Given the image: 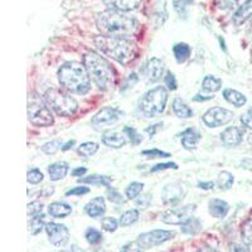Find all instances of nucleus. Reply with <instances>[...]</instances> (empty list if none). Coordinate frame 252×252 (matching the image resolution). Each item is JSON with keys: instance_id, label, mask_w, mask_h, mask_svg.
<instances>
[{"instance_id": "79ce46f5", "label": "nucleus", "mask_w": 252, "mask_h": 252, "mask_svg": "<svg viewBox=\"0 0 252 252\" xmlns=\"http://www.w3.org/2000/svg\"><path fill=\"white\" fill-rule=\"evenodd\" d=\"M141 154L144 157L149 158V159H155V158H169L170 154L166 152H161L159 149H152V150H144Z\"/></svg>"}, {"instance_id": "0e129e2a", "label": "nucleus", "mask_w": 252, "mask_h": 252, "mask_svg": "<svg viewBox=\"0 0 252 252\" xmlns=\"http://www.w3.org/2000/svg\"><path fill=\"white\" fill-rule=\"evenodd\" d=\"M251 29H252V18H251Z\"/></svg>"}, {"instance_id": "603ef678", "label": "nucleus", "mask_w": 252, "mask_h": 252, "mask_svg": "<svg viewBox=\"0 0 252 252\" xmlns=\"http://www.w3.org/2000/svg\"><path fill=\"white\" fill-rule=\"evenodd\" d=\"M163 125V124H154V125H152V126H149V127H146L145 129V131L148 132V134L150 135V136H154L155 134H157V131L158 130H159V127H160V126Z\"/></svg>"}, {"instance_id": "13d9d810", "label": "nucleus", "mask_w": 252, "mask_h": 252, "mask_svg": "<svg viewBox=\"0 0 252 252\" xmlns=\"http://www.w3.org/2000/svg\"><path fill=\"white\" fill-rule=\"evenodd\" d=\"M76 144V141L75 140H71V141H68V143H66L64 144V145L62 146V150L63 152H67V150H69L72 148V146L75 145Z\"/></svg>"}, {"instance_id": "f257e3e1", "label": "nucleus", "mask_w": 252, "mask_h": 252, "mask_svg": "<svg viewBox=\"0 0 252 252\" xmlns=\"http://www.w3.org/2000/svg\"><path fill=\"white\" fill-rule=\"evenodd\" d=\"M96 26L102 35L126 38L136 32L138 20L126 12L107 9L98 13L96 17Z\"/></svg>"}, {"instance_id": "a211bd4d", "label": "nucleus", "mask_w": 252, "mask_h": 252, "mask_svg": "<svg viewBox=\"0 0 252 252\" xmlns=\"http://www.w3.org/2000/svg\"><path fill=\"white\" fill-rule=\"evenodd\" d=\"M209 213L216 218H223L226 217L227 213L229 211V204L226 201L218 199V198H213L208 203Z\"/></svg>"}, {"instance_id": "bb28decb", "label": "nucleus", "mask_w": 252, "mask_h": 252, "mask_svg": "<svg viewBox=\"0 0 252 252\" xmlns=\"http://www.w3.org/2000/svg\"><path fill=\"white\" fill-rule=\"evenodd\" d=\"M80 183H87L91 184V186L96 187H107L109 188L110 183L112 182V179L110 177H106V175H90V177L82 178V179H78Z\"/></svg>"}, {"instance_id": "9b49d317", "label": "nucleus", "mask_w": 252, "mask_h": 252, "mask_svg": "<svg viewBox=\"0 0 252 252\" xmlns=\"http://www.w3.org/2000/svg\"><path fill=\"white\" fill-rule=\"evenodd\" d=\"M124 118V112L115 107H103L92 118L91 124L96 129H103L111 126Z\"/></svg>"}, {"instance_id": "a19ab883", "label": "nucleus", "mask_w": 252, "mask_h": 252, "mask_svg": "<svg viewBox=\"0 0 252 252\" xmlns=\"http://www.w3.org/2000/svg\"><path fill=\"white\" fill-rule=\"evenodd\" d=\"M124 131L127 134V136L130 138V141H131V144H134V145H139V144L143 141V136H141L136 130L132 129V127H129V126H127V127L124 129Z\"/></svg>"}, {"instance_id": "4468645a", "label": "nucleus", "mask_w": 252, "mask_h": 252, "mask_svg": "<svg viewBox=\"0 0 252 252\" xmlns=\"http://www.w3.org/2000/svg\"><path fill=\"white\" fill-rule=\"evenodd\" d=\"M144 76L149 83H154L161 78L164 73V63L159 58H152L146 62L143 69Z\"/></svg>"}, {"instance_id": "9d476101", "label": "nucleus", "mask_w": 252, "mask_h": 252, "mask_svg": "<svg viewBox=\"0 0 252 252\" xmlns=\"http://www.w3.org/2000/svg\"><path fill=\"white\" fill-rule=\"evenodd\" d=\"M202 119L208 127H220L232 121L233 112L223 107H212L207 110Z\"/></svg>"}, {"instance_id": "20e7f679", "label": "nucleus", "mask_w": 252, "mask_h": 252, "mask_svg": "<svg viewBox=\"0 0 252 252\" xmlns=\"http://www.w3.org/2000/svg\"><path fill=\"white\" fill-rule=\"evenodd\" d=\"M58 80L63 87L73 94H86L91 90V77L85 64L66 62L58 69Z\"/></svg>"}, {"instance_id": "7ed1b4c3", "label": "nucleus", "mask_w": 252, "mask_h": 252, "mask_svg": "<svg viewBox=\"0 0 252 252\" xmlns=\"http://www.w3.org/2000/svg\"><path fill=\"white\" fill-rule=\"evenodd\" d=\"M83 64L86 67L91 80L102 91H109L115 86L116 73L112 66L102 56L96 52H87L83 56Z\"/></svg>"}, {"instance_id": "09e8293b", "label": "nucleus", "mask_w": 252, "mask_h": 252, "mask_svg": "<svg viewBox=\"0 0 252 252\" xmlns=\"http://www.w3.org/2000/svg\"><path fill=\"white\" fill-rule=\"evenodd\" d=\"M165 169H178V165L175 163H161L157 164L154 168H152V172H159V170H165Z\"/></svg>"}, {"instance_id": "aec40b11", "label": "nucleus", "mask_w": 252, "mask_h": 252, "mask_svg": "<svg viewBox=\"0 0 252 252\" xmlns=\"http://www.w3.org/2000/svg\"><path fill=\"white\" fill-rule=\"evenodd\" d=\"M201 134L197 131V130L194 129H187L186 131L182 134V145H183L184 149L187 150H192V149H195L198 145V143H199V140H201Z\"/></svg>"}, {"instance_id": "dca6fc26", "label": "nucleus", "mask_w": 252, "mask_h": 252, "mask_svg": "<svg viewBox=\"0 0 252 252\" xmlns=\"http://www.w3.org/2000/svg\"><path fill=\"white\" fill-rule=\"evenodd\" d=\"M143 0H102V3L109 9H115L120 12H131L141 5Z\"/></svg>"}, {"instance_id": "393cba45", "label": "nucleus", "mask_w": 252, "mask_h": 252, "mask_svg": "<svg viewBox=\"0 0 252 252\" xmlns=\"http://www.w3.org/2000/svg\"><path fill=\"white\" fill-rule=\"evenodd\" d=\"M173 111L179 119H190L193 116L192 109L179 97L173 101Z\"/></svg>"}, {"instance_id": "423d86ee", "label": "nucleus", "mask_w": 252, "mask_h": 252, "mask_svg": "<svg viewBox=\"0 0 252 252\" xmlns=\"http://www.w3.org/2000/svg\"><path fill=\"white\" fill-rule=\"evenodd\" d=\"M44 100L47 105L60 116H72L78 110V102L76 98L69 96L62 90L49 89L44 94Z\"/></svg>"}, {"instance_id": "2eb2a0df", "label": "nucleus", "mask_w": 252, "mask_h": 252, "mask_svg": "<svg viewBox=\"0 0 252 252\" xmlns=\"http://www.w3.org/2000/svg\"><path fill=\"white\" fill-rule=\"evenodd\" d=\"M244 139V131L237 126H229L220 134V141L226 146H238Z\"/></svg>"}, {"instance_id": "cd10ccee", "label": "nucleus", "mask_w": 252, "mask_h": 252, "mask_svg": "<svg viewBox=\"0 0 252 252\" xmlns=\"http://www.w3.org/2000/svg\"><path fill=\"white\" fill-rule=\"evenodd\" d=\"M190 52L192 49L187 43H177L173 47V53H174V57L178 63L186 62L190 56Z\"/></svg>"}, {"instance_id": "f3484780", "label": "nucleus", "mask_w": 252, "mask_h": 252, "mask_svg": "<svg viewBox=\"0 0 252 252\" xmlns=\"http://www.w3.org/2000/svg\"><path fill=\"white\" fill-rule=\"evenodd\" d=\"M85 212L91 218H97L106 212V203L103 197H94L85 206Z\"/></svg>"}, {"instance_id": "bf43d9fd", "label": "nucleus", "mask_w": 252, "mask_h": 252, "mask_svg": "<svg viewBox=\"0 0 252 252\" xmlns=\"http://www.w3.org/2000/svg\"><path fill=\"white\" fill-rule=\"evenodd\" d=\"M215 96H207V97H203L202 94H197V96H194V98L193 100L194 101H207V100H211V98H213Z\"/></svg>"}, {"instance_id": "58836bf2", "label": "nucleus", "mask_w": 252, "mask_h": 252, "mask_svg": "<svg viewBox=\"0 0 252 252\" xmlns=\"http://www.w3.org/2000/svg\"><path fill=\"white\" fill-rule=\"evenodd\" d=\"M119 223L120 222H118V220H115L114 217H103L101 220V226L107 232H115L119 228Z\"/></svg>"}, {"instance_id": "ddd939ff", "label": "nucleus", "mask_w": 252, "mask_h": 252, "mask_svg": "<svg viewBox=\"0 0 252 252\" xmlns=\"http://www.w3.org/2000/svg\"><path fill=\"white\" fill-rule=\"evenodd\" d=\"M186 192V187L182 183L175 182V183L166 184L163 188V192H161V199H163L164 204L174 206L183 199Z\"/></svg>"}, {"instance_id": "a18cd8bd", "label": "nucleus", "mask_w": 252, "mask_h": 252, "mask_svg": "<svg viewBox=\"0 0 252 252\" xmlns=\"http://www.w3.org/2000/svg\"><path fill=\"white\" fill-rule=\"evenodd\" d=\"M107 195H109V201L112 202V203H116V204H124L125 203V198L123 197V195L120 194L119 192H116V190H114V189H111L109 192H107Z\"/></svg>"}, {"instance_id": "ea45409f", "label": "nucleus", "mask_w": 252, "mask_h": 252, "mask_svg": "<svg viewBox=\"0 0 252 252\" xmlns=\"http://www.w3.org/2000/svg\"><path fill=\"white\" fill-rule=\"evenodd\" d=\"M27 181L31 184H38L43 181V173L39 169H31L27 174Z\"/></svg>"}, {"instance_id": "72a5a7b5", "label": "nucleus", "mask_w": 252, "mask_h": 252, "mask_svg": "<svg viewBox=\"0 0 252 252\" xmlns=\"http://www.w3.org/2000/svg\"><path fill=\"white\" fill-rule=\"evenodd\" d=\"M242 241L245 249L249 252H252V220H249L242 227Z\"/></svg>"}, {"instance_id": "b1692460", "label": "nucleus", "mask_w": 252, "mask_h": 252, "mask_svg": "<svg viewBox=\"0 0 252 252\" xmlns=\"http://www.w3.org/2000/svg\"><path fill=\"white\" fill-rule=\"evenodd\" d=\"M223 97L226 98V101H228L229 103H232L233 106L236 107H242L246 105L247 98L244 94L236 91L232 89H226L223 91Z\"/></svg>"}, {"instance_id": "8fccbe9b", "label": "nucleus", "mask_w": 252, "mask_h": 252, "mask_svg": "<svg viewBox=\"0 0 252 252\" xmlns=\"http://www.w3.org/2000/svg\"><path fill=\"white\" fill-rule=\"evenodd\" d=\"M150 201H152V197L149 194L140 195V197L136 198V206L141 207V208H146V207L149 206Z\"/></svg>"}, {"instance_id": "f704fd0d", "label": "nucleus", "mask_w": 252, "mask_h": 252, "mask_svg": "<svg viewBox=\"0 0 252 252\" xmlns=\"http://www.w3.org/2000/svg\"><path fill=\"white\" fill-rule=\"evenodd\" d=\"M143 183H139V182H132V183H130L125 190V194L127 197V199H136L140 195V193L143 192Z\"/></svg>"}, {"instance_id": "37998d69", "label": "nucleus", "mask_w": 252, "mask_h": 252, "mask_svg": "<svg viewBox=\"0 0 252 252\" xmlns=\"http://www.w3.org/2000/svg\"><path fill=\"white\" fill-rule=\"evenodd\" d=\"M143 251L144 249L141 247V245L139 244L138 241H132V242L124 245L120 250V252H143Z\"/></svg>"}, {"instance_id": "7c9ffc66", "label": "nucleus", "mask_w": 252, "mask_h": 252, "mask_svg": "<svg viewBox=\"0 0 252 252\" xmlns=\"http://www.w3.org/2000/svg\"><path fill=\"white\" fill-rule=\"evenodd\" d=\"M235 178L229 172H220L217 178V187L220 190H228L233 186Z\"/></svg>"}, {"instance_id": "0eeeda50", "label": "nucleus", "mask_w": 252, "mask_h": 252, "mask_svg": "<svg viewBox=\"0 0 252 252\" xmlns=\"http://www.w3.org/2000/svg\"><path fill=\"white\" fill-rule=\"evenodd\" d=\"M28 120L29 123L38 127H47L55 123L51 109L37 96H29Z\"/></svg>"}, {"instance_id": "4d7b16f0", "label": "nucleus", "mask_w": 252, "mask_h": 252, "mask_svg": "<svg viewBox=\"0 0 252 252\" xmlns=\"http://www.w3.org/2000/svg\"><path fill=\"white\" fill-rule=\"evenodd\" d=\"M198 252H220V251H217L215 247H211V246H207V245H204V246H202L201 249H199V251Z\"/></svg>"}, {"instance_id": "3c124183", "label": "nucleus", "mask_w": 252, "mask_h": 252, "mask_svg": "<svg viewBox=\"0 0 252 252\" xmlns=\"http://www.w3.org/2000/svg\"><path fill=\"white\" fill-rule=\"evenodd\" d=\"M241 123L242 125L246 126L247 129H251L252 130V114L251 112L247 111L246 114H244L241 116Z\"/></svg>"}, {"instance_id": "49530a36", "label": "nucleus", "mask_w": 252, "mask_h": 252, "mask_svg": "<svg viewBox=\"0 0 252 252\" xmlns=\"http://www.w3.org/2000/svg\"><path fill=\"white\" fill-rule=\"evenodd\" d=\"M165 86L168 87V89L170 90V91H174V90H177V78H175V76L173 75L172 72H168L165 76Z\"/></svg>"}, {"instance_id": "1a4fd4ad", "label": "nucleus", "mask_w": 252, "mask_h": 252, "mask_svg": "<svg viewBox=\"0 0 252 252\" xmlns=\"http://www.w3.org/2000/svg\"><path fill=\"white\" fill-rule=\"evenodd\" d=\"M195 212L194 204H188L184 207H178V208H172L166 211L161 216V220L166 224H174V226H182L186 223L189 218L193 217V213Z\"/></svg>"}, {"instance_id": "4be33fe9", "label": "nucleus", "mask_w": 252, "mask_h": 252, "mask_svg": "<svg viewBox=\"0 0 252 252\" xmlns=\"http://www.w3.org/2000/svg\"><path fill=\"white\" fill-rule=\"evenodd\" d=\"M68 170L69 166L66 161H57V163H53L51 164L48 168L49 178H51V181L58 182L66 177Z\"/></svg>"}, {"instance_id": "6e6552de", "label": "nucleus", "mask_w": 252, "mask_h": 252, "mask_svg": "<svg viewBox=\"0 0 252 252\" xmlns=\"http://www.w3.org/2000/svg\"><path fill=\"white\" fill-rule=\"evenodd\" d=\"M175 237L174 231H168V229H154L150 232H145L139 235L136 238L139 244L141 245L144 250L152 249V247L159 246L166 241H170Z\"/></svg>"}, {"instance_id": "864d4df0", "label": "nucleus", "mask_w": 252, "mask_h": 252, "mask_svg": "<svg viewBox=\"0 0 252 252\" xmlns=\"http://www.w3.org/2000/svg\"><path fill=\"white\" fill-rule=\"evenodd\" d=\"M86 173H87L86 168H83V166H78V168L73 169L72 175H73V177H83V175L86 174Z\"/></svg>"}, {"instance_id": "4c0bfd02", "label": "nucleus", "mask_w": 252, "mask_h": 252, "mask_svg": "<svg viewBox=\"0 0 252 252\" xmlns=\"http://www.w3.org/2000/svg\"><path fill=\"white\" fill-rule=\"evenodd\" d=\"M193 0H173V5H174L175 12L181 17H186L187 9L189 5H192Z\"/></svg>"}, {"instance_id": "f8f14e48", "label": "nucleus", "mask_w": 252, "mask_h": 252, "mask_svg": "<svg viewBox=\"0 0 252 252\" xmlns=\"http://www.w3.org/2000/svg\"><path fill=\"white\" fill-rule=\"evenodd\" d=\"M46 232L49 242L55 246H64L69 240V231L64 224L49 222L46 223Z\"/></svg>"}, {"instance_id": "c756f323", "label": "nucleus", "mask_w": 252, "mask_h": 252, "mask_svg": "<svg viewBox=\"0 0 252 252\" xmlns=\"http://www.w3.org/2000/svg\"><path fill=\"white\" fill-rule=\"evenodd\" d=\"M222 87V81L215 76H206L202 82V89L207 92H217Z\"/></svg>"}, {"instance_id": "e433bc0d", "label": "nucleus", "mask_w": 252, "mask_h": 252, "mask_svg": "<svg viewBox=\"0 0 252 252\" xmlns=\"http://www.w3.org/2000/svg\"><path fill=\"white\" fill-rule=\"evenodd\" d=\"M61 146H62V143H61L60 139H55V140H51L44 144L42 146V152L47 155H55L58 150L62 149Z\"/></svg>"}, {"instance_id": "e2e57ef3", "label": "nucleus", "mask_w": 252, "mask_h": 252, "mask_svg": "<svg viewBox=\"0 0 252 252\" xmlns=\"http://www.w3.org/2000/svg\"><path fill=\"white\" fill-rule=\"evenodd\" d=\"M249 112H251V114H252V107H250V110H249Z\"/></svg>"}, {"instance_id": "f03ea898", "label": "nucleus", "mask_w": 252, "mask_h": 252, "mask_svg": "<svg viewBox=\"0 0 252 252\" xmlns=\"http://www.w3.org/2000/svg\"><path fill=\"white\" fill-rule=\"evenodd\" d=\"M94 46L97 47L103 55L112 58L123 66H129L139 57V49L136 44L126 38L106 37L97 35L94 39Z\"/></svg>"}, {"instance_id": "5fc2aeb1", "label": "nucleus", "mask_w": 252, "mask_h": 252, "mask_svg": "<svg viewBox=\"0 0 252 252\" xmlns=\"http://www.w3.org/2000/svg\"><path fill=\"white\" fill-rule=\"evenodd\" d=\"M198 187L202 189H206V190H209V189L215 188V183L213 182H201V183H198Z\"/></svg>"}, {"instance_id": "a878e982", "label": "nucleus", "mask_w": 252, "mask_h": 252, "mask_svg": "<svg viewBox=\"0 0 252 252\" xmlns=\"http://www.w3.org/2000/svg\"><path fill=\"white\" fill-rule=\"evenodd\" d=\"M46 227L44 223V215L43 213H38L34 216H29L28 220V231L32 235H38L42 231V228Z\"/></svg>"}, {"instance_id": "5701e85b", "label": "nucleus", "mask_w": 252, "mask_h": 252, "mask_svg": "<svg viewBox=\"0 0 252 252\" xmlns=\"http://www.w3.org/2000/svg\"><path fill=\"white\" fill-rule=\"evenodd\" d=\"M48 213L55 218H66L72 213V207L63 202H53L48 206Z\"/></svg>"}, {"instance_id": "39448f33", "label": "nucleus", "mask_w": 252, "mask_h": 252, "mask_svg": "<svg viewBox=\"0 0 252 252\" xmlns=\"http://www.w3.org/2000/svg\"><path fill=\"white\" fill-rule=\"evenodd\" d=\"M168 101V92L163 86L149 90L141 97L139 109L145 118H157L164 112Z\"/></svg>"}, {"instance_id": "052dcab7", "label": "nucleus", "mask_w": 252, "mask_h": 252, "mask_svg": "<svg viewBox=\"0 0 252 252\" xmlns=\"http://www.w3.org/2000/svg\"><path fill=\"white\" fill-rule=\"evenodd\" d=\"M247 0H233V3H235V6H241L244 3H246Z\"/></svg>"}, {"instance_id": "2f4dec72", "label": "nucleus", "mask_w": 252, "mask_h": 252, "mask_svg": "<svg viewBox=\"0 0 252 252\" xmlns=\"http://www.w3.org/2000/svg\"><path fill=\"white\" fill-rule=\"evenodd\" d=\"M98 144L94 143V141H87V143H83L78 146L77 153L83 158H90L92 155H94L98 152Z\"/></svg>"}, {"instance_id": "6ab92c4d", "label": "nucleus", "mask_w": 252, "mask_h": 252, "mask_svg": "<svg viewBox=\"0 0 252 252\" xmlns=\"http://www.w3.org/2000/svg\"><path fill=\"white\" fill-rule=\"evenodd\" d=\"M250 18H252V0H247L246 3L238 6L237 10L233 14L232 20L236 26H241Z\"/></svg>"}, {"instance_id": "412c9836", "label": "nucleus", "mask_w": 252, "mask_h": 252, "mask_svg": "<svg viewBox=\"0 0 252 252\" xmlns=\"http://www.w3.org/2000/svg\"><path fill=\"white\" fill-rule=\"evenodd\" d=\"M126 138L125 135L119 134V132L109 131L105 132L102 136V143L109 148H114V149H120L123 146L126 145Z\"/></svg>"}, {"instance_id": "473e14b6", "label": "nucleus", "mask_w": 252, "mask_h": 252, "mask_svg": "<svg viewBox=\"0 0 252 252\" xmlns=\"http://www.w3.org/2000/svg\"><path fill=\"white\" fill-rule=\"evenodd\" d=\"M139 220V211L138 209H127L126 212H124L120 217V224L121 227H127L131 226L132 223H135L136 220Z\"/></svg>"}, {"instance_id": "c03bdc74", "label": "nucleus", "mask_w": 252, "mask_h": 252, "mask_svg": "<svg viewBox=\"0 0 252 252\" xmlns=\"http://www.w3.org/2000/svg\"><path fill=\"white\" fill-rule=\"evenodd\" d=\"M38 213H43V204L40 202L34 201L28 204V217L29 216H34Z\"/></svg>"}, {"instance_id": "de8ad7c7", "label": "nucleus", "mask_w": 252, "mask_h": 252, "mask_svg": "<svg viewBox=\"0 0 252 252\" xmlns=\"http://www.w3.org/2000/svg\"><path fill=\"white\" fill-rule=\"evenodd\" d=\"M90 192V188L89 187H75V188L69 189V190H67L66 192V195H83V194H87V193Z\"/></svg>"}, {"instance_id": "6e6d98bb", "label": "nucleus", "mask_w": 252, "mask_h": 252, "mask_svg": "<svg viewBox=\"0 0 252 252\" xmlns=\"http://www.w3.org/2000/svg\"><path fill=\"white\" fill-rule=\"evenodd\" d=\"M231 252H249L245 247L238 246V245H232L231 246Z\"/></svg>"}, {"instance_id": "c85d7f7f", "label": "nucleus", "mask_w": 252, "mask_h": 252, "mask_svg": "<svg viewBox=\"0 0 252 252\" xmlns=\"http://www.w3.org/2000/svg\"><path fill=\"white\" fill-rule=\"evenodd\" d=\"M182 232L186 233V235H197L199 231L202 229V223L201 220L198 218L192 217L187 220L186 223L182 224Z\"/></svg>"}, {"instance_id": "680f3d73", "label": "nucleus", "mask_w": 252, "mask_h": 252, "mask_svg": "<svg viewBox=\"0 0 252 252\" xmlns=\"http://www.w3.org/2000/svg\"><path fill=\"white\" fill-rule=\"evenodd\" d=\"M249 143L252 144V134L249 135Z\"/></svg>"}, {"instance_id": "c9c22d12", "label": "nucleus", "mask_w": 252, "mask_h": 252, "mask_svg": "<svg viewBox=\"0 0 252 252\" xmlns=\"http://www.w3.org/2000/svg\"><path fill=\"white\" fill-rule=\"evenodd\" d=\"M85 237H86V241L91 245H97L102 241V235L98 229L94 228V227H90V228L86 229L85 232Z\"/></svg>"}]
</instances>
